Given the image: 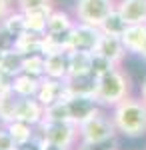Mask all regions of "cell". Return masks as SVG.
Returning <instances> with one entry per match:
<instances>
[{
    "mask_svg": "<svg viewBox=\"0 0 146 150\" xmlns=\"http://www.w3.org/2000/svg\"><path fill=\"white\" fill-rule=\"evenodd\" d=\"M110 116L118 134L126 138H140L146 134V102L142 98L126 96L122 102L112 106Z\"/></svg>",
    "mask_w": 146,
    "mask_h": 150,
    "instance_id": "obj_1",
    "label": "cell"
},
{
    "mask_svg": "<svg viewBox=\"0 0 146 150\" xmlns=\"http://www.w3.org/2000/svg\"><path fill=\"white\" fill-rule=\"evenodd\" d=\"M130 92H132L130 78L118 66V68H114L110 72L98 76L94 98L98 100V104H100L102 108H112L118 102H122L126 96H130Z\"/></svg>",
    "mask_w": 146,
    "mask_h": 150,
    "instance_id": "obj_2",
    "label": "cell"
},
{
    "mask_svg": "<svg viewBox=\"0 0 146 150\" xmlns=\"http://www.w3.org/2000/svg\"><path fill=\"white\" fill-rule=\"evenodd\" d=\"M78 134H80V142L100 146V144H110L114 140V136L118 134V130L114 126L112 116L106 114L100 108L90 116L88 120L78 124Z\"/></svg>",
    "mask_w": 146,
    "mask_h": 150,
    "instance_id": "obj_3",
    "label": "cell"
},
{
    "mask_svg": "<svg viewBox=\"0 0 146 150\" xmlns=\"http://www.w3.org/2000/svg\"><path fill=\"white\" fill-rule=\"evenodd\" d=\"M76 24V18L72 14H68L66 10H58L54 8L48 24H46V54L50 50H70V34H72V28Z\"/></svg>",
    "mask_w": 146,
    "mask_h": 150,
    "instance_id": "obj_4",
    "label": "cell"
},
{
    "mask_svg": "<svg viewBox=\"0 0 146 150\" xmlns=\"http://www.w3.org/2000/svg\"><path fill=\"white\" fill-rule=\"evenodd\" d=\"M38 134L52 144H60L66 148H76L80 142L78 124L70 120H42L38 124Z\"/></svg>",
    "mask_w": 146,
    "mask_h": 150,
    "instance_id": "obj_5",
    "label": "cell"
},
{
    "mask_svg": "<svg viewBox=\"0 0 146 150\" xmlns=\"http://www.w3.org/2000/svg\"><path fill=\"white\" fill-rule=\"evenodd\" d=\"M116 8V0H76L74 2V18L78 22L98 26L104 18Z\"/></svg>",
    "mask_w": 146,
    "mask_h": 150,
    "instance_id": "obj_6",
    "label": "cell"
},
{
    "mask_svg": "<svg viewBox=\"0 0 146 150\" xmlns=\"http://www.w3.org/2000/svg\"><path fill=\"white\" fill-rule=\"evenodd\" d=\"M102 38V30L98 26H92V24H84L78 22L74 24L72 28V34H70V50H78V52H96V46Z\"/></svg>",
    "mask_w": 146,
    "mask_h": 150,
    "instance_id": "obj_7",
    "label": "cell"
},
{
    "mask_svg": "<svg viewBox=\"0 0 146 150\" xmlns=\"http://www.w3.org/2000/svg\"><path fill=\"white\" fill-rule=\"evenodd\" d=\"M68 96H70V92H68L66 80H62V78H50V76H44L40 80V88L36 92V98L40 100V104L44 108L66 100Z\"/></svg>",
    "mask_w": 146,
    "mask_h": 150,
    "instance_id": "obj_8",
    "label": "cell"
},
{
    "mask_svg": "<svg viewBox=\"0 0 146 150\" xmlns=\"http://www.w3.org/2000/svg\"><path fill=\"white\" fill-rule=\"evenodd\" d=\"M66 106H68L70 120H72L74 124H82V122L88 120L96 110L102 108L94 96H82V94H70L66 98Z\"/></svg>",
    "mask_w": 146,
    "mask_h": 150,
    "instance_id": "obj_9",
    "label": "cell"
},
{
    "mask_svg": "<svg viewBox=\"0 0 146 150\" xmlns=\"http://www.w3.org/2000/svg\"><path fill=\"white\" fill-rule=\"evenodd\" d=\"M12 120H22V122H28L32 126H38L44 120V106L40 104V100L36 96H32V98H20L18 96Z\"/></svg>",
    "mask_w": 146,
    "mask_h": 150,
    "instance_id": "obj_10",
    "label": "cell"
},
{
    "mask_svg": "<svg viewBox=\"0 0 146 150\" xmlns=\"http://www.w3.org/2000/svg\"><path fill=\"white\" fill-rule=\"evenodd\" d=\"M46 76L66 80L70 74V50H50L46 54Z\"/></svg>",
    "mask_w": 146,
    "mask_h": 150,
    "instance_id": "obj_11",
    "label": "cell"
},
{
    "mask_svg": "<svg viewBox=\"0 0 146 150\" xmlns=\"http://www.w3.org/2000/svg\"><path fill=\"white\" fill-rule=\"evenodd\" d=\"M96 52L110 58L116 64H122V60L128 54V50L122 42V36H112V34H104V32H102V38L98 42V46H96Z\"/></svg>",
    "mask_w": 146,
    "mask_h": 150,
    "instance_id": "obj_12",
    "label": "cell"
},
{
    "mask_svg": "<svg viewBox=\"0 0 146 150\" xmlns=\"http://www.w3.org/2000/svg\"><path fill=\"white\" fill-rule=\"evenodd\" d=\"M16 50L24 54V56H32V54H44L46 56V38L44 32H32L26 30L18 42H16Z\"/></svg>",
    "mask_w": 146,
    "mask_h": 150,
    "instance_id": "obj_13",
    "label": "cell"
},
{
    "mask_svg": "<svg viewBox=\"0 0 146 150\" xmlns=\"http://www.w3.org/2000/svg\"><path fill=\"white\" fill-rule=\"evenodd\" d=\"M116 10L128 24H146V0H116Z\"/></svg>",
    "mask_w": 146,
    "mask_h": 150,
    "instance_id": "obj_14",
    "label": "cell"
},
{
    "mask_svg": "<svg viewBox=\"0 0 146 150\" xmlns=\"http://www.w3.org/2000/svg\"><path fill=\"white\" fill-rule=\"evenodd\" d=\"M68 92L70 94H82V96H94L96 92V84H98V76H94L92 72H84V74H72L66 78Z\"/></svg>",
    "mask_w": 146,
    "mask_h": 150,
    "instance_id": "obj_15",
    "label": "cell"
},
{
    "mask_svg": "<svg viewBox=\"0 0 146 150\" xmlns=\"http://www.w3.org/2000/svg\"><path fill=\"white\" fill-rule=\"evenodd\" d=\"M52 10H54V6H42V8L24 10L28 30H32V32H46V24H48V18H50Z\"/></svg>",
    "mask_w": 146,
    "mask_h": 150,
    "instance_id": "obj_16",
    "label": "cell"
},
{
    "mask_svg": "<svg viewBox=\"0 0 146 150\" xmlns=\"http://www.w3.org/2000/svg\"><path fill=\"white\" fill-rule=\"evenodd\" d=\"M40 80L42 78H34L30 74H16V78H14V86H12V90L18 94L20 98H32L36 96L38 92V88H40Z\"/></svg>",
    "mask_w": 146,
    "mask_h": 150,
    "instance_id": "obj_17",
    "label": "cell"
},
{
    "mask_svg": "<svg viewBox=\"0 0 146 150\" xmlns=\"http://www.w3.org/2000/svg\"><path fill=\"white\" fill-rule=\"evenodd\" d=\"M130 24L124 20V16L120 14V12L114 8L106 18H104V22L100 24V30L104 32V34H112V36H122L124 32H126V28H128Z\"/></svg>",
    "mask_w": 146,
    "mask_h": 150,
    "instance_id": "obj_18",
    "label": "cell"
},
{
    "mask_svg": "<svg viewBox=\"0 0 146 150\" xmlns=\"http://www.w3.org/2000/svg\"><path fill=\"white\" fill-rule=\"evenodd\" d=\"M16 102H18V94L14 92V90L0 92V122H2V124H8V122H12Z\"/></svg>",
    "mask_w": 146,
    "mask_h": 150,
    "instance_id": "obj_19",
    "label": "cell"
},
{
    "mask_svg": "<svg viewBox=\"0 0 146 150\" xmlns=\"http://www.w3.org/2000/svg\"><path fill=\"white\" fill-rule=\"evenodd\" d=\"M4 126L8 128V132L12 134V138L16 140V144L28 140L30 136H34V134L38 132V126H32V124L22 122V120H12V122H8V124H4Z\"/></svg>",
    "mask_w": 146,
    "mask_h": 150,
    "instance_id": "obj_20",
    "label": "cell"
},
{
    "mask_svg": "<svg viewBox=\"0 0 146 150\" xmlns=\"http://www.w3.org/2000/svg\"><path fill=\"white\" fill-rule=\"evenodd\" d=\"M22 72L30 74L34 78H44L46 76V58L44 54H32V56H24Z\"/></svg>",
    "mask_w": 146,
    "mask_h": 150,
    "instance_id": "obj_21",
    "label": "cell"
},
{
    "mask_svg": "<svg viewBox=\"0 0 146 150\" xmlns=\"http://www.w3.org/2000/svg\"><path fill=\"white\" fill-rule=\"evenodd\" d=\"M22 64H24V54H20L16 48L14 50H6L2 54V60H0V70L4 72H10V74H20L22 72Z\"/></svg>",
    "mask_w": 146,
    "mask_h": 150,
    "instance_id": "obj_22",
    "label": "cell"
},
{
    "mask_svg": "<svg viewBox=\"0 0 146 150\" xmlns=\"http://www.w3.org/2000/svg\"><path fill=\"white\" fill-rule=\"evenodd\" d=\"M2 22H4V26L10 30L12 34L18 36V38L28 30V26H26V16H24V12L18 10V8H14L6 18H2Z\"/></svg>",
    "mask_w": 146,
    "mask_h": 150,
    "instance_id": "obj_23",
    "label": "cell"
},
{
    "mask_svg": "<svg viewBox=\"0 0 146 150\" xmlns=\"http://www.w3.org/2000/svg\"><path fill=\"white\" fill-rule=\"evenodd\" d=\"M90 52H78V50H70V74H84L90 72Z\"/></svg>",
    "mask_w": 146,
    "mask_h": 150,
    "instance_id": "obj_24",
    "label": "cell"
},
{
    "mask_svg": "<svg viewBox=\"0 0 146 150\" xmlns=\"http://www.w3.org/2000/svg\"><path fill=\"white\" fill-rule=\"evenodd\" d=\"M120 64H116L112 62L110 58L102 56L98 52H92V56H90V72L94 74V76H102V74H106V72H110V70L118 68Z\"/></svg>",
    "mask_w": 146,
    "mask_h": 150,
    "instance_id": "obj_25",
    "label": "cell"
},
{
    "mask_svg": "<svg viewBox=\"0 0 146 150\" xmlns=\"http://www.w3.org/2000/svg\"><path fill=\"white\" fill-rule=\"evenodd\" d=\"M16 42H18V36L12 34L10 30L4 26V22L0 20V48H2L4 52H6V50H14V48H16Z\"/></svg>",
    "mask_w": 146,
    "mask_h": 150,
    "instance_id": "obj_26",
    "label": "cell"
},
{
    "mask_svg": "<svg viewBox=\"0 0 146 150\" xmlns=\"http://www.w3.org/2000/svg\"><path fill=\"white\" fill-rule=\"evenodd\" d=\"M42 6H54V0H16L18 10H32V8H42Z\"/></svg>",
    "mask_w": 146,
    "mask_h": 150,
    "instance_id": "obj_27",
    "label": "cell"
},
{
    "mask_svg": "<svg viewBox=\"0 0 146 150\" xmlns=\"http://www.w3.org/2000/svg\"><path fill=\"white\" fill-rule=\"evenodd\" d=\"M42 146H44V138L36 132V134L30 136L28 140L20 142V144L16 146V150H42Z\"/></svg>",
    "mask_w": 146,
    "mask_h": 150,
    "instance_id": "obj_28",
    "label": "cell"
},
{
    "mask_svg": "<svg viewBox=\"0 0 146 150\" xmlns=\"http://www.w3.org/2000/svg\"><path fill=\"white\" fill-rule=\"evenodd\" d=\"M16 140L12 138V134L8 132V128H0V150H16Z\"/></svg>",
    "mask_w": 146,
    "mask_h": 150,
    "instance_id": "obj_29",
    "label": "cell"
},
{
    "mask_svg": "<svg viewBox=\"0 0 146 150\" xmlns=\"http://www.w3.org/2000/svg\"><path fill=\"white\" fill-rule=\"evenodd\" d=\"M14 74L10 72H4V70H0V92H6V90H12V86H14Z\"/></svg>",
    "mask_w": 146,
    "mask_h": 150,
    "instance_id": "obj_30",
    "label": "cell"
},
{
    "mask_svg": "<svg viewBox=\"0 0 146 150\" xmlns=\"http://www.w3.org/2000/svg\"><path fill=\"white\" fill-rule=\"evenodd\" d=\"M16 8V0H0V20L6 18Z\"/></svg>",
    "mask_w": 146,
    "mask_h": 150,
    "instance_id": "obj_31",
    "label": "cell"
},
{
    "mask_svg": "<svg viewBox=\"0 0 146 150\" xmlns=\"http://www.w3.org/2000/svg\"><path fill=\"white\" fill-rule=\"evenodd\" d=\"M110 144H100V146H92V144H84V142H78V148L76 150H106Z\"/></svg>",
    "mask_w": 146,
    "mask_h": 150,
    "instance_id": "obj_32",
    "label": "cell"
},
{
    "mask_svg": "<svg viewBox=\"0 0 146 150\" xmlns=\"http://www.w3.org/2000/svg\"><path fill=\"white\" fill-rule=\"evenodd\" d=\"M42 150H76V148H66V146L52 144V142H46V140H44V146H42Z\"/></svg>",
    "mask_w": 146,
    "mask_h": 150,
    "instance_id": "obj_33",
    "label": "cell"
},
{
    "mask_svg": "<svg viewBox=\"0 0 146 150\" xmlns=\"http://www.w3.org/2000/svg\"><path fill=\"white\" fill-rule=\"evenodd\" d=\"M136 56H140V58H144V60H146V36H144V42H142V46H140V50H138Z\"/></svg>",
    "mask_w": 146,
    "mask_h": 150,
    "instance_id": "obj_34",
    "label": "cell"
},
{
    "mask_svg": "<svg viewBox=\"0 0 146 150\" xmlns=\"http://www.w3.org/2000/svg\"><path fill=\"white\" fill-rule=\"evenodd\" d=\"M140 98L146 102V80L142 82V86H140Z\"/></svg>",
    "mask_w": 146,
    "mask_h": 150,
    "instance_id": "obj_35",
    "label": "cell"
},
{
    "mask_svg": "<svg viewBox=\"0 0 146 150\" xmlns=\"http://www.w3.org/2000/svg\"><path fill=\"white\" fill-rule=\"evenodd\" d=\"M106 150H118V148H116V146H108Z\"/></svg>",
    "mask_w": 146,
    "mask_h": 150,
    "instance_id": "obj_36",
    "label": "cell"
},
{
    "mask_svg": "<svg viewBox=\"0 0 146 150\" xmlns=\"http://www.w3.org/2000/svg\"><path fill=\"white\" fill-rule=\"evenodd\" d=\"M2 54H4V50H2V48H0V60H2Z\"/></svg>",
    "mask_w": 146,
    "mask_h": 150,
    "instance_id": "obj_37",
    "label": "cell"
}]
</instances>
